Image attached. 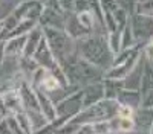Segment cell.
<instances>
[{"mask_svg": "<svg viewBox=\"0 0 153 134\" xmlns=\"http://www.w3.org/2000/svg\"><path fill=\"white\" fill-rule=\"evenodd\" d=\"M58 6L63 14H72L74 12V0H58Z\"/></svg>", "mask_w": 153, "mask_h": 134, "instance_id": "d6a6232c", "label": "cell"}, {"mask_svg": "<svg viewBox=\"0 0 153 134\" xmlns=\"http://www.w3.org/2000/svg\"><path fill=\"white\" fill-rule=\"evenodd\" d=\"M3 119H5V116H3V114H0V122H2Z\"/></svg>", "mask_w": 153, "mask_h": 134, "instance_id": "b9f144b4", "label": "cell"}, {"mask_svg": "<svg viewBox=\"0 0 153 134\" xmlns=\"http://www.w3.org/2000/svg\"><path fill=\"white\" fill-rule=\"evenodd\" d=\"M141 99H143V94L139 92V89H129V87H123L117 97L120 104L130 105L133 108L141 107Z\"/></svg>", "mask_w": 153, "mask_h": 134, "instance_id": "2e32d148", "label": "cell"}, {"mask_svg": "<svg viewBox=\"0 0 153 134\" xmlns=\"http://www.w3.org/2000/svg\"><path fill=\"white\" fill-rule=\"evenodd\" d=\"M133 14L153 17V0H138L133 8Z\"/></svg>", "mask_w": 153, "mask_h": 134, "instance_id": "4316f807", "label": "cell"}, {"mask_svg": "<svg viewBox=\"0 0 153 134\" xmlns=\"http://www.w3.org/2000/svg\"><path fill=\"white\" fill-rule=\"evenodd\" d=\"M152 66H153V63H152Z\"/></svg>", "mask_w": 153, "mask_h": 134, "instance_id": "f6af8a7d", "label": "cell"}, {"mask_svg": "<svg viewBox=\"0 0 153 134\" xmlns=\"http://www.w3.org/2000/svg\"><path fill=\"white\" fill-rule=\"evenodd\" d=\"M3 97V104L8 110L9 114H14L17 111H22L23 108V102H22V97H20V93L17 89H12V90H6L3 93H0Z\"/></svg>", "mask_w": 153, "mask_h": 134, "instance_id": "9a60e30c", "label": "cell"}, {"mask_svg": "<svg viewBox=\"0 0 153 134\" xmlns=\"http://www.w3.org/2000/svg\"><path fill=\"white\" fill-rule=\"evenodd\" d=\"M35 93H37V101H38L40 113L48 119V122L54 120L57 117V108H55V101L52 99V96L46 92H43L42 89H35Z\"/></svg>", "mask_w": 153, "mask_h": 134, "instance_id": "30bf717a", "label": "cell"}, {"mask_svg": "<svg viewBox=\"0 0 153 134\" xmlns=\"http://www.w3.org/2000/svg\"><path fill=\"white\" fill-rule=\"evenodd\" d=\"M61 69L65 72V76L68 79L69 87H84L86 84L103 81L104 70L98 66L89 63L84 58H81L76 52L69 55L61 64Z\"/></svg>", "mask_w": 153, "mask_h": 134, "instance_id": "6da1fadb", "label": "cell"}, {"mask_svg": "<svg viewBox=\"0 0 153 134\" xmlns=\"http://www.w3.org/2000/svg\"><path fill=\"white\" fill-rule=\"evenodd\" d=\"M76 18L81 23V26H84L87 31L95 32V24H97V17L92 12V9H86V11H80V12H75Z\"/></svg>", "mask_w": 153, "mask_h": 134, "instance_id": "603a6c76", "label": "cell"}, {"mask_svg": "<svg viewBox=\"0 0 153 134\" xmlns=\"http://www.w3.org/2000/svg\"><path fill=\"white\" fill-rule=\"evenodd\" d=\"M103 87H104V99H115L117 101L118 93L124 87V81L113 79V78H103Z\"/></svg>", "mask_w": 153, "mask_h": 134, "instance_id": "ac0fdd59", "label": "cell"}, {"mask_svg": "<svg viewBox=\"0 0 153 134\" xmlns=\"http://www.w3.org/2000/svg\"><path fill=\"white\" fill-rule=\"evenodd\" d=\"M42 28H43V35L51 47V52L61 66L63 61L75 52V40L71 38L65 29L51 28V26H42Z\"/></svg>", "mask_w": 153, "mask_h": 134, "instance_id": "3957f363", "label": "cell"}, {"mask_svg": "<svg viewBox=\"0 0 153 134\" xmlns=\"http://www.w3.org/2000/svg\"><path fill=\"white\" fill-rule=\"evenodd\" d=\"M141 107H150V108H153V90H149L147 93L143 94Z\"/></svg>", "mask_w": 153, "mask_h": 134, "instance_id": "e575fe53", "label": "cell"}, {"mask_svg": "<svg viewBox=\"0 0 153 134\" xmlns=\"http://www.w3.org/2000/svg\"><path fill=\"white\" fill-rule=\"evenodd\" d=\"M74 134H94V133H92V127H91V124H84V125H81L78 130H76Z\"/></svg>", "mask_w": 153, "mask_h": 134, "instance_id": "8d00e7d4", "label": "cell"}, {"mask_svg": "<svg viewBox=\"0 0 153 134\" xmlns=\"http://www.w3.org/2000/svg\"><path fill=\"white\" fill-rule=\"evenodd\" d=\"M117 108L118 101L115 99H101L100 102L81 108V111L74 116L72 120L76 125H84V124H92L97 120H109L117 116Z\"/></svg>", "mask_w": 153, "mask_h": 134, "instance_id": "277c9868", "label": "cell"}, {"mask_svg": "<svg viewBox=\"0 0 153 134\" xmlns=\"http://www.w3.org/2000/svg\"><path fill=\"white\" fill-rule=\"evenodd\" d=\"M37 89H42L43 92H46V93H49L51 96H52V93L60 92V90H63L65 87H63V84H61V82L52 75V73L48 70V73L45 75V78L42 79L40 85H38Z\"/></svg>", "mask_w": 153, "mask_h": 134, "instance_id": "ffe728a7", "label": "cell"}, {"mask_svg": "<svg viewBox=\"0 0 153 134\" xmlns=\"http://www.w3.org/2000/svg\"><path fill=\"white\" fill-rule=\"evenodd\" d=\"M45 3L40 0H20L17 3V6L11 11V14L14 15L17 20H23V18H32L37 20L40 18V15L45 11Z\"/></svg>", "mask_w": 153, "mask_h": 134, "instance_id": "8992f818", "label": "cell"}, {"mask_svg": "<svg viewBox=\"0 0 153 134\" xmlns=\"http://www.w3.org/2000/svg\"><path fill=\"white\" fill-rule=\"evenodd\" d=\"M0 114H3L5 117L9 114V113H8V110H6V107H5V104H3V97H2V94H0Z\"/></svg>", "mask_w": 153, "mask_h": 134, "instance_id": "f35d334b", "label": "cell"}, {"mask_svg": "<svg viewBox=\"0 0 153 134\" xmlns=\"http://www.w3.org/2000/svg\"><path fill=\"white\" fill-rule=\"evenodd\" d=\"M0 134H12V131L9 130V127H8V124H6L5 119L0 122Z\"/></svg>", "mask_w": 153, "mask_h": 134, "instance_id": "74e56055", "label": "cell"}, {"mask_svg": "<svg viewBox=\"0 0 153 134\" xmlns=\"http://www.w3.org/2000/svg\"><path fill=\"white\" fill-rule=\"evenodd\" d=\"M143 53L146 56V61H149V63H153V44L150 43H144V47H143Z\"/></svg>", "mask_w": 153, "mask_h": 134, "instance_id": "d590c367", "label": "cell"}, {"mask_svg": "<svg viewBox=\"0 0 153 134\" xmlns=\"http://www.w3.org/2000/svg\"><path fill=\"white\" fill-rule=\"evenodd\" d=\"M52 134H57V133H52Z\"/></svg>", "mask_w": 153, "mask_h": 134, "instance_id": "ee69618b", "label": "cell"}, {"mask_svg": "<svg viewBox=\"0 0 153 134\" xmlns=\"http://www.w3.org/2000/svg\"><path fill=\"white\" fill-rule=\"evenodd\" d=\"M107 37V46H109V51L113 53V56L117 55L120 51H121V31L117 29L113 32H109L106 34Z\"/></svg>", "mask_w": 153, "mask_h": 134, "instance_id": "484cf974", "label": "cell"}, {"mask_svg": "<svg viewBox=\"0 0 153 134\" xmlns=\"http://www.w3.org/2000/svg\"><path fill=\"white\" fill-rule=\"evenodd\" d=\"M38 24L37 20H32V18H23L20 20L17 24H16V28L11 31V34L8 35V38H12V37H22V35H28L29 31H32L35 26Z\"/></svg>", "mask_w": 153, "mask_h": 134, "instance_id": "44dd1931", "label": "cell"}, {"mask_svg": "<svg viewBox=\"0 0 153 134\" xmlns=\"http://www.w3.org/2000/svg\"><path fill=\"white\" fill-rule=\"evenodd\" d=\"M135 44H136V40L133 37L132 26H130V18H129V21L126 23V26L121 31V51L123 49H129V47H132Z\"/></svg>", "mask_w": 153, "mask_h": 134, "instance_id": "d4e9b609", "label": "cell"}, {"mask_svg": "<svg viewBox=\"0 0 153 134\" xmlns=\"http://www.w3.org/2000/svg\"><path fill=\"white\" fill-rule=\"evenodd\" d=\"M91 9V2L89 0H74V12H80Z\"/></svg>", "mask_w": 153, "mask_h": 134, "instance_id": "836d02e7", "label": "cell"}, {"mask_svg": "<svg viewBox=\"0 0 153 134\" xmlns=\"http://www.w3.org/2000/svg\"><path fill=\"white\" fill-rule=\"evenodd\" d=\"M25 40H26V35L6 38V40L3 41L5 56H8V58H19V56H22L23 47H25Z\"/></svg>", "mask_w": 153, "mask_h": 134, "instance_id": "e0dca14e", "label": "cell"}, {"mask_svg": "<svg viewBox=\"0 0 153 134\" xmlns=\"http://www.w3.org/2000/svg\"><path fill=\"white\" fill-rule=\"evenodd\" d=\"M75 52L86 61L98 66L100 69H109L113 61V53L109 51L106 34H91L75 40Z\"/></svg>", "mask_w": 153, "mask_h": 134, "instance_id": "7a4b0ae2", "label": "cell"}, {"mask_svg": "<svg viewBox=\"0 0 153 134\" xmlns=\"http://www.w3.org/2000/svg\"><path fill=\"white\" fill-rule=\"evenodd\" d=\"M63 29L66 31V34L71 37L72 40H78V38H83V37H86V35L94 34L91 31H87L84 26H81V23L78 21V18H76L75 12H72V14H66L65 28Z\"/></svg>", "mask_w": 153, "mask_h": 134, "instance_id": "7c38bea8", "label": "cell"}, {"mask_svg": "<svg viewBox=\"0 0 153 134\" xmlns=\"http://www.w3.org/2000/svg\"><path fill=\"white\" fill-rule=\"evenodd\" d=\"M92 127V133L94 134H109V133H115L112 128V122L109 120H97L91 124Z\"/></svg>", "mask_w": 153, "mask_h": 134, "instance_id": "f1b7e54d", "label": "cell"}, {"mask_svg": "<svg viewBox=\"0 0 153 134\" xmlns=\"http://www.w3.org/2000/svg\"><path fill=\"white\" fill-rule=\"evenodd\" d=\"M133 120H135V125H136L138 130L149 131V128L153 124V108H150V107H138V108H135Z\"/></svg>", "mask_w": 153, "mask_h": 134, "instance_id": "4fadbf2b", "label": "cell"}, {"mask_svg": "<svg viewBox=\"0 0 153 134\" xmlns=\"http://www.w3.org/2000/svg\"><path fill=\"white\" fill-rule=\"evenodd\" d=\"M149 134H153V124H152V127L149 128Z\"/></svg>", "mask_w": 153, "mask_h": 134, "instance_id": "60d3db41", "label": "cell"}, {"mask_svg": "<svg viewBox=\"0 0 153 134\" xmlns=\"http://www.w3.org/2000/svg\"><path fill=\"white\" fill-rule=\"evenodd\" d=\"M65 20L66 14H63L61 11H57L51 6H45L43 14L38 18V24L40 26H51V28H65Z\"/></svg>", "mask_w": 153, "mask_h": 134, "instance_id": "8fae6325", "label": "cell"}, {"mask_svg": "<svg viewBox=\"0 0 153 134\" xmlns=\"http://www.w3.org/2000/svg\"><path fill=\"white\" fill-rule=\"evenodd\" d=\"M109 134H120V133H109Z\"/></svg>", "mask_w": 153, "mask_h": 134, "instance_id": "7bdbcfd3", "label": "cell"}, {"mask_svg": "<svg viewBox=\"0 0 153 134\" xmlns=\"http://www.w3.org/2000/svg\"><path fill=\"white\" fill-rule=\"evenodd\" d=\"M81 90H83V108L91 107V105L100 102L101 99H104L103 81H97V82L86 84L84 87H81Z\"/></svg>", "mask_w": 153, "mask_h": 134, "instance_id": "ba28073f", "label": "cell"}, {"mask_svg": "<svg viewBox=\"0 0 153 134\" xmlns=\"http://www.w3.org/2000/svg\"><path fill=\"white\" fill-rule=\"evenodd\" d=\"M136 128L133 117H118L117 116V133L127 134Z\"/></svg>", "mask_w": 153, "mask_h": 134, "instance_id": "83f0119b", "label": "cell"}, {"mask_svg": "<svg viewBox=\"0 0 153 134\" xmlns=\"http://www.w3.org/2000/svg\"><path fill=\"white\" fill-rule=\"evenodd\" d=\"M19 93L22 97V102H23V108L25 110H32V111H40L38 108V101H37V93L35 89L32 87V84L28 79H23L19 84Z\"/></svg>", "mask_w": 153, "mask_h": 134, "instance_id": "9c48e42d", "label": "cell"}, {"mask_svg": "<svg viewBox=\"0 0 153 134\" xmlns=\"http://www.w3.org/2000/svg\"><path fill=\"white\" fill-rule=\"evenodd\" d=\"M5 120H6V124H8V127H9V130L12 131V134H25V133L22 131V128H20V125L17 124V120H16V117H14V114H8V116L5 117Z\"/></svg>", "mask_w": 153, "mask_h": 134, "instance_id": "1f68e13d", "label": "cell"}, {"mask_svg": "<svg viewBox=\"0 0 153 134\" xmlns=\"http://www.w3.org/2000/svg\"><path fill=\"white\" fill-rule=\"evenodd\" d=\"M14 117L17 120V124L20 125L22 131L25 134H34V128H32V122L29 119V114L26 110H22V111H17L14 113Z\"/></svg>", "mask_w": 153, "mask_h": 134, "instance_id": "cb8c5ba5", "label": "cell"}, {"mask_svg": "<svg viewBox=\"0 0 153 134\" xmlns=\"http://www.w3.org/2000/svg\"><path fill=\"white\" fill-rule=\"evenodd\" d=\"M133 113H135L133 107L118 102V108H117V116L118 117H133Z\"/></svg>", "mask_w": 153, "mask_h": 134, "instance_id": "f546056e", "label": "cell"}, {"mask_svg": "<svg viewBox=\"0 0 153 134\" xmlns=\"http://www.w3.org/2000/svg\"><path fill=\"white\" fill-rule=\"evenodd\" d=\"M5 47H3V41L0 43V67L3 66V63H5Z\"/></svg>", "mask_w": 153, "mask_h": 134, "instance_id": "ab89813d", "label": "cell"}, {"mask_svg": "<svg viewBox=\"0 0 153 134\" xmlns=\"http://www.w3.org/2000/svg\"><path fill=\"white\" fill-rule=\"evenodd\" d=\"M141 58H143V51L138 52V53H135V55H132L129 59H126L124 63H121V64L110 66L109 69L104 70V78H113V79H121V81H124V79L139 66V63H141Z\"/></svg>", "mask_w": 153, "mask_h": 134, "instance_id": "52a82bcc", "label": "cell"}, {"mask_svg": "<svg viewBox=\"0 0 153 134\" xmlns=\"http://www.w3.org/2000/svg\"><path fill=\"white\" fill-rule=\"evenodd\" d=\"M17 63H19V70L23 73V76L26 78V79H29V76L32 75V72L38 67L37 61H35L32 56H25V55H22V56H19Z\"/></svg>", "mask_w": 153, "mask_h": 134, "instance_id": "7402d4cb", "label": "cell"}, {"mask_svg": "<svg viewBox=\"0 0 153 134\" xmlns=\"http://www.w3.org/2000/svg\"><path fill=\"white\" fill-rule=\"evenodd\" d=\"M130 26H132V32L136 43H146L150 37H153V17L132 14Z\"/></svg>", "mask_w": 153, "mask_h": 134, "instance_id": "5b68a950", "label": "cell"}, {"mask_svg": "<svg viewBox=\"0 0 153 134\" xmlns=\"http://www.w3.org/2000/svg\"><path fill=\"white\" fill-rule=\"evenodd\" d=\"M98 2H100V6L103 9V12H115L120 8L117 0H98Z\"/></svg>", "mask_w": 153, "mask_h": 134, "instance_id": "4dcf8cb0", "label": "cell"}, {"mask_svg": "<svg viewBox=\"0 0 153 134\" xmlns=\"http://www.w3.org/2000/svg\"><path fill=\"white\" fill-rule=\"evenodd\" d=\"M42 38H43V28L40 26V24H37V26L32 31H29L28 35H26V40H25V47H23V53L22 55L32 56Z\"/></svg>", "mask_w": 153, "mask_h": 134, "instance_id": "5bb4252c", "label": "cell"}, {"mask_svg": "<svg viewBox=\"0 0 153 134\" xmlns=\"http://www.w3.org/2000/svg\"><path fill=\"white\" fill-rule=\"evenodd\" d=\"M149 90H153V66L149 61H144L141 81H139V92H141V94H144Z\"/></svg>", "mask_w": 153, "mask_h": 134, "instance_id": "d6986e66", "label": "cell"}]
</instances>
